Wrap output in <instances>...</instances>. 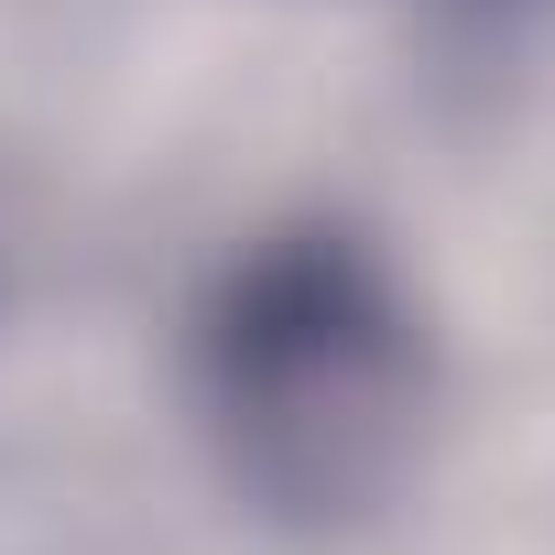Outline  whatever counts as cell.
Masks as SVG:
<instances>
[{"mask_svg": "<svg viewBox=\"0 0 555 555\" xmlns=\"http://www.w3.org/2000/svg\"><path fill=\"white\" fill-rule=\"evenodd\" d=\"M196 403L261 512L360 522L371 501H392L436 403L392 261L338 218L261 229L196 317Z\"/></svg>", "mask_w": 555, "mask_h": 555, "instance_id": "6da1fadb", "label": "cell"}]
</instances>
